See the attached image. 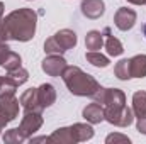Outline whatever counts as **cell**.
I'll return each instance as SVG.
<instances>
[{
    "instance_id": "obj_1",
    "label": "cell",
    "mask_w": 146,
    "mask_h": 144,
    "mask_svg": "<svg viewBox=\"0 0 146 144\" xmlns=\"http://www.w3.org/2000/svg\"><path fill=\"white\" fill-rule=\"evenodd\" d=\"M95 102L104 105V119L117 126V127H127L133 124V112L126 107V97L117 88H102L92 97Z\"/></svg>"
},
{
    "instance_id": "obj_2",
    "label": "cell",
    "mask_w": 146,
    "mask_h": 144,
    "mask_svg": "<svg viewBox=\"0 0 146 144\" xmlns=\"http://www.w3.org/2000/svg\"><path fill=\"white\" fill-rule=\"evenodd\" d=\"M2 22H3L10 39L26 42L34 37L37 15L33 9H19V10L10 12Z\"/></svg>"
},
{
    "instance_id": "obj_3",
    "label": "cell",
    "mask_w": 146,
    "mask_h": 144,
    "mask_svg": "<svg viewBox=\"0 0 146 144\" xmlns=\"http://www.w3.org/2000/svg\"><path fill=\"white\" fill-rule=\"evenodd\" d=\"M61 78L68 87V90L78 97H94L100 90L99 81L92 75L82 71L78 66H66Z\"/></svg>"
},
{
    "instance_id": "obj_4",
    "label": "cell",
    "mask_w": 146,
    "mask_h": 144,
    "mask_svg": "<svg viewBox=\"0 0 146 144\" xmlns=\"http://www.w3.org/2000/svg\"><path fill=\"white\" fill-rule=\"evenodd\" d=\"M76 44V34L70 29H61L44 42V51L48 54H63Z\"/></svg>"
},
{
    "instance_id": "obj_5",
    "label": "cell",
    "mask_w": 146,
    "mask_h": 144,
    "mask_svg": "<svg viewBox=\"0 0 146 144\" xmlns=\"http://www.w3.org/2000/svg\"><path fill=\"white\" fill-rule=\"evenodd\" d=\"M19 100L14 95L0 97V127H5L19 115Z\"/></svg>"
},
{
    "instance_id": "obj_6",
    "label": "cell",
    "mask_w": 146,
    "mask_h": 144,
    "mask_svg": "<svg viewBox=\"0 0 146 144\" xmlns=\"http://www.w3.org/2000/svg\"><path fill=\"white\" fill-rule=\"evenodd\" d=\"M41 126H42L41 112H26V115H24V119L19 126V131L26 139H29L36 131H39Z\"/></svg>"
},
{
    "instance_id": "obj_7",
    "label": "cell",
    "mask_w": 146,
    "mask_h": 144,
    "mask_svg": "<svg viewBox=\"0 0 146 144\" xmlns=\"http://www.w3.org/2000/svg\"><path fill=\"white\" fill-rule=\"evenodd\" d=\"M66 66L68 65H66V61L61 54H49L48 58H44V61L41 65L42 71L46 75H49V76H61Z\"/></svg>"
},
{
    "instance_id": "obj_8",
    "label": "cell",
    "mask_w": 146,
    "mask_h": 144,
    "mask_svg": "<svg viewBox=\"0 0 146 144\" xmlns=\"http://www.w3.org/2000/svg\"><path fill=\"white\" fill-rule=\"evenodd\" d=\"M136 22V12L127 7H121L114 15V24L121 31H129Z\"/></svg>"
},
{
    "instance_id": "obj_9",
    "label": "cell",
    "mask_w": 146,
    "mask_h": 144,
    "mask_svg": "<svg viewBox=\"0 0 146 144\" xmlns=\"http://www.w3.org/2000/svg\"><path fill=\"white\" fill-rule=\"evenodd\" d=\"M36 93H37V102H39V107L41 108H46L49 105H53L54 100H56L54 87L49 85V83H42L39 88H36Z\"/></svg>"
},
{
    "instance_id": "obj_10",
    "label": "cell",
    "mask_w": 146,
    "mask_h": 144,
    "mask_svg": "<svg viewBox=\"0 0 146 144\" xmlns=\"http://www.w3.org/2000/svg\"><path fill=\"white\" fill-rule=\"evenodd\" d=\"M106 10L104 0H83L82 2V12L88 19H99Z\"/></svg>"
},
{
    "instance_id": "obj_11",
    "label": "cell",
    "mask_w": 146,
    "mask_h": 144,
    "mask_svg": "<svg viewBox=\"0 0 146 144\" xmlns=\"http://www.w3.org/2000/svg\"><path fill=\"white\" fill-rule=\"evenodd\" d=\"M83 119L90 124H99L104 120V105L99 102H94L83 108Z\"/></svg>"
},
{
    "instance_id": "obj_12",
    "label": "cell",
    "mask_w": 146,
    "mask_h": 144,
    "mask_svg": "<svg viewBox=\"0 0 146 144\" xmlns=\"http://www.w3.org/2000/svg\"><path fill=\"white\" fill-rule=\"evenodd\" d=\"M22 107L26 112H41L42 108L39 107V102H37V93H36V88H29L26 90L22 95H21V100Z\"/></svg>"
},
{
    "instance_id": "obj_13",
    "label": "cell",
    "mask_w": 146,
    "mask_h": 144,
    "mask_svg": "<svg viewBox=\"0 0 146 144\" xmlns=\"http://www.w3.org/2000/svg\"><path fill=\"white\" fill-rule=\"evenodd\" d=\"M131 78H145L146 76V54H138L129 59Z\"/></svg>"
},
{
    "instance_id": "obj_14",
    "label": "cell",
    "mask_w": 146,
    "mask_h": 144,
    "mask_svg": "<svg viewBox=\"0 0 146 144\" xmlns=\"http://www.w3.org/2000/svg\"><path fill=\"white\" fill-rule=\"evenodd\" d=\"M72 132H73V137H75V143L87 141V139L94 137V129L88 124H73Z\"/></svg>"
},
{
    "instance_id": "obj_15",
    "label": "cell",
    "mask_w": 146,
    "mask_h": 144,
    "mask_svg": "<svg viewBox=\"0 0 146 144\" xmlns=\"http://www.w3.org/2000/svg\"><path fill=\"white\" fill-rule=\"evenodd\" d=\"M104 34L107 36V39H106V49H107L109 56H119V54H122L124 48H122V44H121V41H119L117 37L110 36V29L109 27H106Z\"/></svg>"
},
{
    "instance_id": "obj_16",
    "label": "cell",
    "mask_w": 146,
    "mask_h": 144,
    "mask_svg": "<svg viewBox=\"0 0 146 144\" xmlns=\"http://www.w3.org/2000/svg\"><path fill=\"white\" fill-rule=\"evenodd\" d=\"M133 112L138 119L146 117V92H136L133 95Z\"/></svg>"
},
{
    "instance_id": "obj_17",
    "label": "cell",
    "mask_w": 146,
    "mask_h": 144,
    "mask_svg": "<svg viewBox=\"0 0 146 144\" xmlns=\"http://www.w3.org/2000/svg\"><path fill=\"white\" fill-rule=\"evenodd\" d=\"M104 44V34L99 31H90L85 37V46L88 51H99Z\"/></svg>"
},
{
    "instance_id": "obj_18",
    "label": "cell",
    "mask_w": 146,
    "mask_h": 144,
    "mask_svg": "<svg viewBox=\"0 0 146 144\" xmlns=\"http://www.w3.org/2000/svg\"><path fill=\"white\" fill-rule=\"evenodd\" d=\"M17 83L7 75V76H0V97H5V95H14L15 90H17Z\"/></svg>"
},
{
    "instance_id": "obj_19",
    "label": "cell",
    "mask_w": 146,
    "mask_h": 144,
    "mask_svg": "<svg viewBox=\"0 0 146 144\" xmlns=\"http://www.w3.org/2000/svg\"><path fill=\"white\" fill-rule=\"evenodd\" d=\"M85 58H87L88 63H92V65L97 66V68H106V66H109V58L104 56V54H100L99 51H88V53L85 54Z\"/></svg>"
},
{
    "instance_id": "obj_20",
    "label": "cell",
    "mask_w": 146,
    "mask_h": 144,
    "mask_svg": "<svg viewBox=\"0 0 146 144\" xmlns=\"http://www.w3.org/2000/svg\"><path fill=\"white\" fill-rule=\"evenodd\" d=\"M114 73L119 80H129L131 78V73H129V59H121L115 68H114Z\"/></svg>"
},
{
    "instance_id": "obj_21",
    "label": "cell",
    "mask_w": 146,
    "mask_h": 144,
    "mask_svg": "<svg viewBox=\"0 0 146 144\" xmlns=\"http://www.w3.org/2000/svg\"><path fill=\"white\" fill-rule=\"evenodd\" d=\"M7 75L17 83V85H22V83H26L27 81V78H29V73L27 70H24L22 66H19V68H15V70H12V71H7Z\"/></svg>"
},
{
    "instance_id": "obj_22",
    "label": "cell",
    "mask_w": 146,
    "mask_h": 144,
    "mask_svg": "<svg viewBox=\"0 0 146 144\" xmlns=\"http://www.w3.org/2000/svg\"><path fill=\"white\" fill-rule=\"evenodd\" d=\"M21 56L17 54V53H14V51H10V54H9V58L5 59V63L2 65L7 71H12V70H15V68H19L21 66Z\"/></svg>"
},
{
    "instance_id": "obj_23",
    "label": "cell",
    "mask_w": 146,
    "mask_h": 144,
    "mask_svg": "<svg viewBox=\"0 0 146 144\" xmlns=\"http://www.w3.org/2000/svg\"><path fill=\"white\" fill-rule=\"evenodd\" d=\"M3 141H5V143H22V141H26V137L21 134L19 129H10V131L5 132Z\"/></svg>"
},
{
    "instance_id": "obj_24",
    "label": "cell",
    "mask_w": 146,
    "mask_h": 144,
    "mask_svg": "<svg viewBox=\"0 0 146 144\" xmlns=\"http://www.w3.org/2000/svg\"><path fill=\"white\" fill-rule=\"evenodd\" d=\"M9 54H10V48L5 42H0V66L5 63V59L9 58Z\"/></svg>"
},
{
    "instance_id": "obj_25",
    "label": "cell",
    "mask_w": 146,
    "mask_h": 144,
    "mask_svg": "<svg viewBox=\"0 0 146 144\" xmlns=\"http://www.w3.org/2000/svg\"><path fill=\"white\" fill-rule=\"evenodd\" d=\"M107 143H129V139L126 137V136H121V134H110V136H107V139H106Z\"/></svg>"
},
{
    "instance_id": "obj_26",
    "label": "cell",
    "mask_w": 146,
    "mask_h": 144,
    "mask_svg": "<svg viewBox=\"0 0 146 144\" xmlns=\"http://www.w3.org/2000/svg\"><path fill=\"white\" fill-rule=\"evenodd\" d=\"M7 39H10V37H9V32H7L3 22H0V42H5Z\"/></svg>"
},
{
    "instance_id": "obj_27",
    "label": "cell",
    "mask_w": 146,
    "mask_h": 144,
    "mask_svg": "<svg viewBox=\"0 0 146 144\" xmlns=\"http://www.w3.org/2000/svg\"><path fill=\"white\" fill-rule=\"evenodd\" d=\"M138 131L143 132V134H146V117L138 119Z\"/></svg>"
},
{
    "instance_id": "obj_28",
    "label": "cell",
    "mask_w": 146,
    "mask_h": 144,
    "mask_svg": "<svg viewBox=\"0 0 146 144\" xmlns=\"http://www.w3.org/2000/svg\"><path fill=\"white\" fill-rule=\"evenodd\" d=\"M129 3H134V5H143V3H146V0H127Z\"/></svg>"
},
{
    "instance_id": "obj_29",
    "label": "cell",
    "mask_w": 146,
    "mask_h": 144,
    "mask_svg": "<svg viewBox=\"0 0 146 144\" xmlns=\"http://www.w3.org/2000/svg\"><path fill=\"white\" fill-rule=\"evenodd\" d=\"M2 15H3V3L0 2V19H2Z\"/></svg>"
},
{
    "instance_id": "obj_30",
    "label": "cell",
    "mask_w": 146,
    "mask_h": 144,
    "mask_svg": "<svg viewBox=\"0 0 146 144\" xmlns=\"http://www.w3.org/2000/svg\"><path fill=\"white\" fill-rule=\"evenodd\" d=\"M143 34H145V37H146V24H145V27H143Z\"/></svg>"
},
{
    "instance_id": "obj_31",
    "label": "cell",
    "mask_w": 146,
    "mask_h": 144,
    "mask_svg": "<svg viewBox=\"0 0 146 144\" xmlns=\"http://www.w3.org/2000/svg\"><path fill=\"white\" fill-rule=\"evenodd\" d=\"M0 131H2V127H0Z\"/></svg>"
}]
</instances>
